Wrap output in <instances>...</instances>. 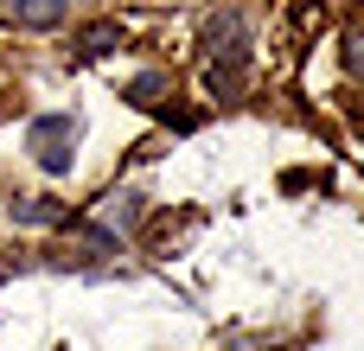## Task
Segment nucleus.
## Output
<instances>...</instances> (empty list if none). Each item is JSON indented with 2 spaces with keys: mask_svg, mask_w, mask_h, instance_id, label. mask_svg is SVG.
<instances>
[{
  "mask_svg": "<svg viewBox=\"0 0 364 351\" xmlns=\"http://www.w3.org/2000/svg\"><path fill=\"white\" fill-rule=\"evenodd\" d=\"M77 134H83V122L77 115H32V128H26V147H32V160H38V173H51V179H64L70 173V147H77Z\"/></svg>",
  "mask_w": 364,
  "mask_h": 351,
  "instance_id": "1",
  "label": "nucleus"
},
{
  "mask_svg": "<svg viewBox=\"0 0 364 351\" xmlns=\"http://www.w3.org/2000/svg\"><path fill=\"white\" fill-rule=\"evenodd\" d=\"M122 38H128V32H122V19H96V26H83V32H77L70 58H77V64H96V58H109Z\"/></svg>",
  "mask_w": 364,
  "mask_h": 351,
  "instance_id": "2",
  "label": "nucleus"
},
{
  "mask_svg": "<svg viewBox=\"0 0 364 351\" xmlns=\"http://www.w3.org/2000/svg\"><path fill=\"white\" fill-rule=\"evenodd\" d=\"M6 211H13V224H32V230H51V224H70V217H64V205H51V198H13Z\"/></svg>",
  "mask_w": 364,
  "mask_h": 351,
  "instance_id": "5",
  "label": "nucleus"
},
{
  "mask_svg": "<svg viewBox=\"0 0 364 351\" xmlns=\"http://www.w3.org/2000/svg\"><path fill=\"white\" fill-rule=\"evenodd\" d=\"M6 19H13V26H26V32H51V26H64L70 13H64V0H51V6H13Z\"/></svg>",
  "mask_w": 364,
  "mask_h": 351,
  "instance_id": "6",
  "label": "nucleus"
},
{
  "mask_svg": "<svg viewBox=\"0 0 364 351\" xmlns=\"http://www.w3.org/2000/svg\"><path fill=\"white\" fill-rule=\"evenodd\" d=\"M160 96H166V77H160V70H141V77L128 83V102H141V109H160Z\"/></svg>",
  "mask_w": 364,
  "mask_h": 351,
  "instance_id": "7",
  "label": "nucleus"
},
{
  "mask_svg": "<svg viewBox=\"0 0 364 351\" xmlns=\"http://www.w3.org/2000/svg\"><path fill=\"white\" fill-rule=\"evenodd\" d=\"M205 51H211V58H230V51H250V38H243V13H218V19L205 26Z\"/></svg>",
  "mask_w": 364,
  "mask_h": 351,
  "instance_id": "4",
  "label": "nucleus"
},
{
  "mask_svg": "<svg viewBox=\"0 0 364 351\" xmlns=\"http://www.w3.org/2000/svg\"><path fill=\"white\" fill-rule=\"evenodd\" d=\"M243 77H250V51L211 58V70H205V83H211V96H218V102H237V96H243Z\"/></svg>",
  "mask_w": 364,
  "mask_h": 351,
  "instance_id": "3",
  "label": "nucleus"
},
{
  "mask_svg": "<svg viewBox=\"0 0 364 351\" xmlns=\"http://www.w3.org/2000/svg\"><path fill=\"white\" fill-rule=\"evenodd\" d=\"M346 70L364 83V26H352V32H346Z\"/></svg>",
  "mask_w": 364,
  "mask_h": 351,
  "instance_id": "8",
  "label": "nucleus"
}]
</instances>
